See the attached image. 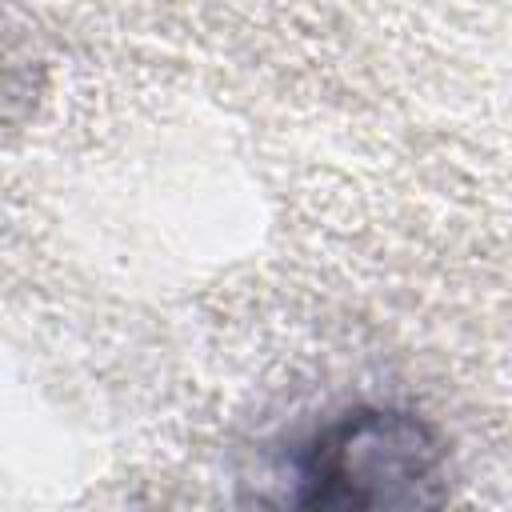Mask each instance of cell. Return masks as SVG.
Masks as SVG:
<instances>
[{
    "label": "cell",
    "instance_id": "obj_1",
    "mask_svg": "<svg viewBox=\"0 0 512 512\" xmlns=\"http://www.w3.org/2000/svg\"><path fill=\"white\" fill-rule=\"evenodd\" d=\"M444 436L408 408L360 404L320 424L292 456L288 504L424 508L448 488Z\"/></svg>",
    "mask_w": 512,
    "mask_h": 512
}]
</instances>
